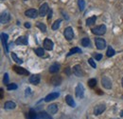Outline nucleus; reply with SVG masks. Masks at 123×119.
Instances as JSON below:
<instances>
[{
  "label": "nucleus",
  "mask_w": 123,
  "mask_h": 119,
  "mask_svg": "<svg viewBox=\"0 0 123 119\" xmlns=\"http://www.w3.org/2000/svg\"><path fill=\"white\" fill-rule=\"evenodd\" d=\"M92 32L96 35H102L106 32V26L105 25H99L96 28L92 29Z\"/></svg>",
  "instance_id": "nucleus-1"
},
{
  "label": "nucleus",
  "mask_w": 123,
  "mask_h": 119,
  "mask_svg": "<svg viewBox=\"0 0 123 119\" xmlns=\"http://www.w3.org/2000/svg\"><path fill=\"white\" fill-rule=\"evenodd\" d=\"M63 34H64V37H65L66 40H68V41L72 40L73 37H74V31H73V29H72L71 27H67V28H65V30H64V31H63Z\"/></svg>",
  "instance_id": "nucleus-2"
},
{
  "label": "nucleus",
  "mask_w": 123,
  "mask_h": 119,
  "mask_svg": "<svg viewBox=\"0 0 123 119\" xmlns=\"http://www.w3.org/2000/svg\"><path fill=\"white\" fill-rule=\"evenodd\" d=\"M105 110H106V106L104 104L98 105V106H96V107L94 108V114H95V115H99V114H101Z\"/></svg>",
  "instance_id": "nucleus-3"
},
{
  "label": "nucleus",
  "mask_w": 123,
  "mask_h": 119,
  "mask_svg": "<svg viewBox=\"0 0 123 119\" xmlns=\"http://www.w3.org/2000/svg\"><path fill=\"white\" fill-rule=\"evenodd\" d=\"M75 91H76L77 97H79V98H83V96H84V88H83V86L80 83H79L77 85Z\"/></svg>",
  "instance_id": "nucleus-4"
},
{
  "label": "nucleus",
  "mask_w": 123,
  "mask_h": 119,
  "mask_svg": "<svg viewBox=\"0 0 123 119\" xmlns=\"http://www.w3.org/2000/svg\"><path fill=\"white\" fill-rule=\"evenodd\" d=\"M95 43H96V46L98 50H103L106 47V41L103 38H96Z\"/></svg>",
  "instance_id": "nucleus-5"
},
{
  "label": "nucleus",
  "mask_w": 123,
  "mask_h": 119,
  "mask_svg": "<svg viewBox=\"0 0 123 119\" xmlns=\"http://www.w3.org/2000/svg\"><path fill=\"white\" fill-rule=\"evenodd\" d=\"M13 70H14V72H15L16 74H20V75L30 74V73H29L26 69H24V68H22V67H19V66H13Z\"/></svg>",
  "instance_id": "nucleus-6"
},
{
  "label": "nucleus",
  "mask_w": 123,
  "mask_h": 119,
  "mask_svg": "<svg viewBox=\"0 0 123 119\" xmlns=\"http://www.w3.org/2000/svg\"><path fill=\"white\" fill-rule=\"evenodd\" d=\"M101 84L105 89H111L112 88V81L108 78L107 76H103L101 78Z\"/></svg>",
  "instance_id": "nucleus-7"
},
{
  "label": "nucleus",
  "mask_w": 123,
  "mask_h": 119,
  "mask_svg": "<svg viewBox=\"0 0 123 119\" xmlns=\"http://www.w3.org/2000/svg\"><path fill=\"white\" fill-rule=\"evenodd\" d=\"M49 12V8H48V5L46 3H44L41 7H40V10H39V15L44 17L45 15Z\"/></svg>",
  "instance_id": "nucleus-8"
},
{
  "label": "nucleus",
  "mask_w": 123,
  "mask_h": 119,
  "mask_svg": "<svg viewBox=\"0 0 123 119\" xmlns=\"http://www.w3.org/2000/svg\"><path fill=\"white\" fill-rule=\"evenodd\" d=\"M25 15L30 18H36L38 16V12L35 9H30L25 12Z\"/></svg>",
  "instance_id": "nucleus-9"
},
{
  "label": "nucleus",
  "mask_w": 123,
  "mask_h": 119,
  "mask_svg": "<svg viewBox=\"0 0 123 119\" xmlns=\"http://www.w3.org/2000/svg\"><path fill=\"white\" fill-rule=\"evenodd\" d=\"M8 38H9V36H8V34L7 33H4V32H2L1 33V40H2V44H3V47H4V49L6 50V52H9V48H8Z\"/></svg>",
  "instance_id": "nucleus-10"
},
{
  "label": "nucleus",
  "mask_w": 123,
  "mask_h": 119,
  "mask_svg": "<svg viewBox=\"0 0 123 119\" xmlns=\"http://www.w3.org/2000/svg\"><path fill=\"white\" fill-rule=\"evenodd\" d=\"M11 20V15H9L8 13H2L1 16H0V22L2 24H7L9 23Z\"/></svg>",
  "instance_id": "nucleus-11"
},
{
  "label": "nucleus",
  "mask_w": 123,
  "mask_h": 119,
  "mask_svg": "<svg viewBox=\"0 0 123 119\" xmlns=\"http://www.w3.org/2000/svg\"><path fill=\"white\" fill-rule=\"evenodd\" d=\"M59 96H60V93H59V92H51V93H49L48 95H46V98H45V101H46V102H50V101H52V100L57 99Z\"/></svg>",
  "instance_id": "nucleus-12"
},
{
  "label": "nucleus",
  "mask_w": 123,
  "mask_h": 119,
  "mask_svg": "<svg viewBox=\"0 0 123 119\" xmlns=\"http://www.w3.org/2000/svg\"><path fill=\"white\" fill-rule=\"evenodd\" d=\"M73 74L78 77H82L83 76V72H82L81 67L80 65H76V66L73 67Z\"/></svg>",
  "instance_id": "nucleus-13"
},
{
  "label": "nucleus",
  "mask_w": 123,
  "mask_h": 119,
  "mask_svg": "<svg viewBox=\"0 0 123 119\" xmlns=\"http://www.w3.org/2000/svg\"><path fill=\"white\" fill-rule=\"evenodd\" d=\"M50 83L53 86H59L62 84V77L59 75H54L51 79H50Z\"/></svg>",
  "instance_id": "nucleus-14"
},
{
  "label": "nucleus",
  "mask_w": 123,
  "mask_h": 119,
  "mask_svg": "<svg viewBox=\"0 0 123 119\" xmlns=\"http://www.w3.org/2000/svg\"><path fill=\"white\" fill-rule=\"evenodd\" d=\"M53 46H54V43L52 42V40L48 39V38H46L45 41H44V48L47 50V51H51L53 49Z\"/></svg>",
  "instance_id": "nucleus-15"
},
{
  "label": "nucleus",
  "mask_w": 123,
  "mask_h": 119,
  "mask_svg": "<svg viewBox=\"0 0 123 119\" xmlns=\"http://www.w3.org/2000/svg\"><path fill=\"white\" fill-rule=\"evenodd\" d=\"M57 112H58V105L50 104L47 107V112L49 114H55Z\"/></svg>",
  "instance_id": "nucleus-16"
},
{
  "label": "nucleus",
  "mask_w": 123,
  "mask_h": 119,
  "mask_svg": "<svg viewBox=\"0 0 123 119\" xmlns=\"http://www.w3.org/2000/svg\"><path fill=\"white\" fill-rule=\"evenodd\" d=\"M30 83L33 85H38L40 83V75L39 74H33L30 77Z\"/></svg>",
  "instance_id": "nucleus-17"
},
{
  "label": "nucleus",
  "mask_w": 123,
  "mask_h": 119,
  "mask_svg": "<svg viewBox=\"0 0 123 119\" xmlns=\"http://www.w3.org/2000/svg\"><path fill=\"white\" fill-rule=\"evenodd\" d=\"M16 45H28V37L26 36H20L16 39Z\"/></svg>",
  "instance_id": "nucleus-18"
},
{
  "label": "nucleus",
  "mask_w": 123,
  "mask_h": 119,
  "mask_svg": "<svg viewBox=\"0 0 123 119\" xmlns=\"http://www.w3.org/2000/svg\"><path fill=\"white\" fill-rule=\"evenodd\" d=\"M60 71V65L58 63H54L49 67V73L51 74H56Z\"/></svg>",
  "instance_id": "nucleus-19"
},
{
  "label": "nucleus",
  "mask_w": 123,
  "mask_h": 119,
  "mask_svg": "<svg viewBox=\"0 0 123 119\" xmlns=\"http://www.w3.org/2000/svg\"><path fill=\"white\" fill-rule=\"evenodd\" d=\"M65 102L67 103V105H69V106H70V107H72V108L76 107V103H75V101H74L73 97H72L71 95H69V94L65 96Z\"/></svg>",
  "instance_id": "nucleus-20"
},
{
  "label": "nucleus",
  "mask_w": 123,
  "mask_h": 119,
  "mask_svg": "<svg viewBox=\"0 0 123 119\" xmlns=\"http://www.w3.org/2000/svg\"><path fill=\"white\" fill-rule=\"evenodd\" d=\"M15 107L16 104L12 101H8V102H6L4 104V108L6 110H13V109H15Z\"/></svg>",
  "instance_id": "nucleus-21"
},
{
  "label": "nucleus",
  "mask_w": 123,
  "mask_h": 119,
  "mask_svg": "<svg viewBox=\"0 0 123 119\" xmlns=\"http://www.w3.org/2000/svg\"><path fill=\"white\" fill-rule=\"evenodd\" d=\"M37 119H52V117L50 116V114H48L46 112H42L38 114Z\"/></svg>",
  "instance_id": "nucleus-22"
},
{
  "label": "nucleus",
  "mask_w": 123,
  "mask_h": 119,
  "mask_svg": "<svg viewBox=\"0 0 123 119\" xmlns=\"http://www.w3.org/2000/svg\"><path fill=\"white\" fill-rule=\"evenodd\" d=\"M37 117H38V114L35 112L34 110L31 109L30 112L28 113V119H37Z\"/></svg>",
  "instance_id": "nucleus-23"
},
{
  "label": "nucleus",
  "mask_w": 123,
  "mask_h": 119,
  "mask_svg": "<svg viewBox=\"0 0 123 119\" xmlns=\"http://www.w3.org/2000/svg\"><path fill=\"white\" fill-rule=\"evenodd\" d=\"M76 52H78V53H81V50L80 49V48H73V49H71L70 50V52L67 53V56H70V55H72V54H74V53H76Z\"/></svg>",
  "instance_id": "nucleus-24"
},
{
  "label": "nucleus",
  "mask_w": 123,
  "mask_h": 119,
  "mask_svg": "<svg viewBox=\"0 0 123 119\" xmlns=\"http://www.w3.org/2000/svg\"><path fill=\"white\" fill-rule=\"evenodd\" d=\"M96 19L97 17L96 16H92V17H89L87 20H86V25L87 26H92L96 23Z\"/></svg>",
  "instance_id": "nucleus-25"
},
{
  "label": "nucleus",
  "mask_w": 123,
  "mask_h": 119,
  "mask_svg": "<svg viewBox=\"0 0 123 119\" xmlns=\"http://www.w3.org/2000/svg\"><path fill=\"white\" fill-rule=\"evenodd\" d=\"M115 53H116V52L114 51V49L111 47V46H109L107 49V52H106V55H107L108 57H112V56H114L115 55Z\"/></svg>",
  "instance_id": "nucleus-26"
},
{
  "label": "nucleus",
  "mask_w": 123,
  "mask_h": 119,
  "mask_svg": "<svg viewBox=\"0 0 123 119\" xmlns=\"http://www.w3.org/2000/svg\"><path fill=\"white\" fill-rule=\"evenodd\" d=\"M34 52H35V53H36L38 56H40V57L45 55V50L42 49V48H38V49L34 50Z\"/></svg>",
  "instance_id": "nucleus-27"
},
{
  "label": "nucleus",
  "mask_w": 123,
  "mask_h": 119,
  "mask_svg": "<svg viewBox=\"0 0 123 119\" xmlns=\"http://www.w3.org/2000/svg\"><path fill=\"white\" fill-rule=\"evenodd\" d=\"M90 39L88 38V37H84V38H82L81 39V45L83 46V47H89L90 46Z\"/></svg>",
  "instance_id": "nucleus-28"
},
{
  "label": "nucleus",
  "mask_w": 123,
  "mask_h": 119,
  "mask_svg": "<svg viewBox=\"0 0 123 119\" xmlns=\"http://www.w3.org/2000/svg\"><path fill=\"white\" fill-rule=\"evenodd\" d=\"M12 58L14 60L16 63H18V64H22V63H23V60L21 59V58H19V57L16 55V53H14V52L12 53Z\"/></svg>",
  "instance_id": "nucleus-29"
},
{
  "label": "nucleus",
  "mask_w": 123,
  "mask_h": 119,
  "mask_svg": "<svg viewBox=\"0 0 123 119\" xmlns=\"http://www.w3.org/2000/svg\"><path fill=\"white\" fill-rule=\"evenodd\" d=\"M37 27L42 30L43 32H46V26L45 24H43L42 22H37Z\"/></svg>",
  "instance_id": "nucleus-30"
},
{
  "label": "nucleus",
  "mask_w": 123,
  "mask_h": 119,
  "mask_svg": "<svg viewBox=\"0 0 123 119\" xmlns=\"http://www.w3.org/2000/svg\"><path fill=\"white\" fill-rule=\"evenodd\" d=\"M60 24H61V20L59 19V20H56L54 23H53V25H52V30H56L59 29V27H60Z\"/></svg>",
  "instance_id": "nucleus-31"
},
{
  "label": "nucleus",
  "mask_w": 123,
  "mask_h": 119,
  "mask_svg": "<svg viewBox=\"0 0 123 119\" xmlns=\"http://www.w3.org/2000/svg\"><path fill=\"white\" fill-rule=\"evenodd\" d=\"M78 5H79V8H80V11H83L84 10V8H85L84 0H79L78 1Z\"/></svg>",
  "instance_id": "nucleus-32"
},
{
  "label": "nucleus",
  "mask_w": 123,
  "mask_h": 119,
  "mask_svg": "<svg viewBox=\"0 0 123 119\" xmlns=\"http://www.w3.org/2000/svg\"><path fill=\"white\" fill-rule=\"evenodd\" d=\"M88 85H89V87H90V88H94V87L97 85V79L92 78V79L88 80Z\"/></svg>",
  "instance_id": "nucleus-33"
},
{
  "label": "nucleus",
  "mask_w": 123,
  "mask_h": 119,
  "mask_svg": "<svg viewBox=\"0 0 123 119\" xmlns=\"http://www.w3.org/2000/svg\"><path fill=\"white\" fill-rule=\"evenodd\" d=\"M7 89H8V90H12V89H17V85L16 84H9L8 85V87H7Z\"/></svg>",
  "instance_id": "nucleus-34"
},
{
  "label": "nucleus",
  "mask_w": 123,
  "mask_h": 119,
  "mask_svg": "<svg viewBox=\"0 0 123 119\" xmlns=\"http://www.w3.org/2000/svg\"><path fill=\"white\" fill-rule=\"evenodd\" d=\"M88 63L91 65V67H92V68H94V69H96V68H97V65H96L95 61L93 60V58H89V59H88Z\"/></svg>",
  "instance_id": "nucleus-35"
},
{
  "label": "nucleus",
  "mask_w": 123,
  "mask_h": 119,
  "mask_svg": "<svg viewBox=\"0 0 123 119\" xmlns=\"http://www.w3.org/2000/svg\"><path fill=\"white\" fill-rule=\"evenodd\" d=\"M4 83L7 84V85H9V74L7 73L4 74Z\"/></svg>",
  "instance_id": "nucleus-36"
},
{
  "label": "nucleus",
  "mask_w": 123,
  "mask_h": 119,
  "mask_svg": "<svg viewBox=\"0 0 123 119\" xmlns=\"http://www.w3.org/2000/svg\"><path fill=\"white\" fill-rule=\"evenodd\" d=\"M95 58H96V60H100L102 58V54H100V53H96V54H95Z\"/></svg>",
  "instance_id": "nucleus-37"
},
{
  "label": "nucleus",
  "mask_w": 123,
  "mask_h": 119,
  "mask_svg": "<svg viewBox=\"0 0 123 119\" xmlns=\"http://www.w3.org/2000/svg\"><path fill=\"white\" fill-rule=\"evenodd\" d=\"M70 71H71V69H70V68H66V69H65V71H64V73H65L67 75H70V74H71V73H70Z\"/></svg>",
  "instance_id": "nucleus-38"
},
{
  "label": "nucleus",
  "mask_w": 123,
  "mask_h": 119,
  "mask_svg": "<svg viewBox=\"0 0 123 119\" xmlns=\"http://www.w3.org/2000/svg\"><path fill=\"white\" fill-rule=\"evenodd\" d=\"M30 94H31V89L28 88V89H26V96H28V95H30Z\"/></svg>",
  "instance_id": "nucleus-39"
},
{
  "label": "nucleus",
  "mask_w": 123,
  "mask_h": 119,
  "mask_svg": "<svg viewBox=\"0 0 123 119\" xmlns=\"http://www.w3.org/2000/svg\"><path fill=\"white\" fill-rule=\"evenodd\" d=\"M51 16H52V11H51V10H49V12H48V19H50V18H51Z\"/></svg>",
  "instance_id": "nucleus-40"
},
{
  "label": "nucleus",
  "mask_w": 123,
  "mask_h": 119,
  "mask_svg": "<svg viewBox=\"0 0 123 119\" xmlns=\"http://www.w3.org/2000/svg\"><path fill=\"white\" fill-rule=\"evenodd\" d=\"M25 27L26 28H31V24L29 22H27V23H25Z\"/></svg>",
  "instance_id": "nucleus-41"
},
{
  "label": "nucleus",
  "mask_w": 123,
  "mask_h": 119,
  "mask_svg": "<svg viewBox=\"0 0 123 119\" xmlns=\"http://www.w3.org/2000/svg\"><path fill=\"white\" fill-rule=\"evenodd\" d=\"M3 91H4V90H3V89H0V92H1V96H0V98H1V99L3 98Z\"/></svg>",
  "instance_id": "nucleus-42"
},
{
  "label": "nucleus",
  "mask_w": 123,
  "mask_h": 119,
  "mask_svg": "<svg viewBox=\"0 0 123 119\" xmlns=\"http://www.w3.org/2000/svg\"><path fill=\"white\" fill-rule=\"evenodd\" d=\"M120 116H123V110H122V112H120Z\"/></svg>",
  "instance_id": "nucleus-43"
},
{
  "label": "nucleus",
  "mask_w": 123,
  "mask_h": 119,
  "mask_svg": "<svg viewBox=\"0 0 123 119\" xmlns=\"http://www.w3.org/2000/svg\"><path fill=\"white\" fill-rule=\"evenodd\" d=\"M122 87H123V78H122Z\"/></svg>",
  "instance_id": "nucleus-44"
},
{
  "label": "nucleus",
  "mask_w": 123,
  "mask_h": 119,
  "mask_svg": "<svg viewBox=\"0 0 123 119\" xmlns=\"http://www.w3.org/2000/svg\"><path fill=\"white\" fill-rule=\"evenodd\" d=\"M25 1H27V0H25Z\"/></svg>",
  "instance_id": "nucleus-45"
}]
</instances>
